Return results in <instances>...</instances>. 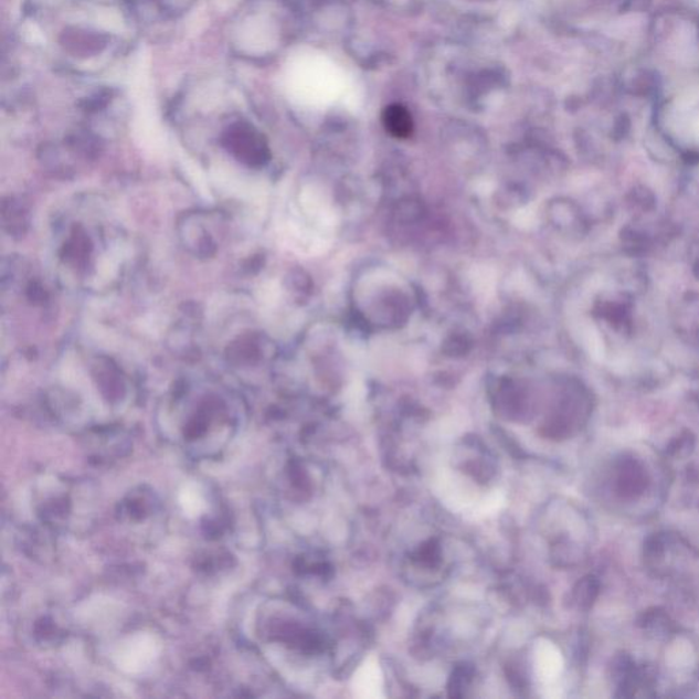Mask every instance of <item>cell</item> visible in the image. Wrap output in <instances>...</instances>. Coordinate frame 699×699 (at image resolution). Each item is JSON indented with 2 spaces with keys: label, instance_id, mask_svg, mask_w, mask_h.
Here are the masks:
<instances>
[{
  "label": "cell",
  "instance_id": "6da1fadb",
  "mask_svg": "<svg viewBox=\"0 0 699 699\" xmlns=\"http://www.w3.org/2000/svg\"><path fill=\"white\" fill-rule=\"evenodd\" d=\"M386 131L396 138H407L413 131L412 115L401 104H391L383 113Z\"/></svg>",
  "mask_w": 699,
  "mask_h": 699
}]
</instances>
